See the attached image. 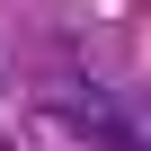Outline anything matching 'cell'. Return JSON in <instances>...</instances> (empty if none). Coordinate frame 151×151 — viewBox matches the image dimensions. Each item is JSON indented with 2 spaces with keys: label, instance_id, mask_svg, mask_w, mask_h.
<instances>
[{
  "label": "cell",
  "instance_id": "1",
  "mask_svg": "<svg viewBox=\"0 0 151 151\" xmlns=\"http://www.w3.org/2000/svg\"><path fill=\"white\" fill-rule=\"evenodd\" d=\"M45 116L71 124L89 151H151V98L98 80V71H71V62H62L53 80H45Z\"/></svg>",
  "mask_w": 151,
  "mask_h": 151
}]
</instances>
